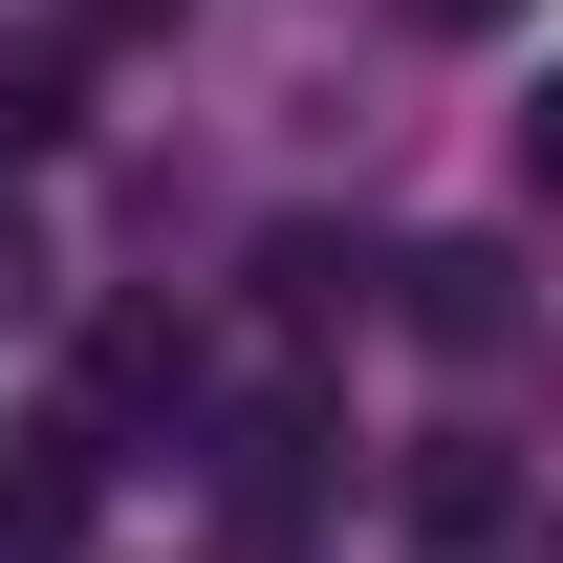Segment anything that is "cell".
<instances>
[{"label": "cell", "instance_id": "4", "mask_svg": "<svg viewBox=\"0 0 563 563\" xmlns=\"http://www.w3.org/2000/svg\"><path fill=\"white\" fill-rule=\"evenodd\" d=\"M131 412H196V325L174 303H109L87 325V433H131Z\"/></svg>", "mask_w": 563, "mask_h": 563}, {"label": "cell", "instance_id": "2", "mask_svg": "<svg viewBox=\"0 0 563 563\" xmlns=\"http://www.w3.org/2000/svg\"><path fill=\"white\" fill-rule=\"evenodd\" d=\"M87 498H109V433H87V412L0 433V563H66V542H87Z\"/></svg>", "mask_w": 563, "mask_h": 563}, {"label": "cell", "instance_id": "6", "mask_svg": "<svg viewBox=\"0 0 563 563\" xmlns=\"http://www.w3.org/2000/svg\"><path fill=\"white\" fill-rule=\"evenodd\" d=\"M412 22H433V44H498V22H520V0H412Z\"/></svg>", "mask_w": 563, "mask_h": 563}, {"label": "cell", "instance_id": "1", "mask_svg": "<svg viewBox=\"0 0 563 563\" xmlns=\"http://www.w3.org/2000/svg\"><path fill=\"white\" fill-rule=\"evenodd\" d=\"M390 498H412V563H542V542H563V498L520 477L498 433H412V477H390Z\"/></svg>", "mask_w": 563, "mask_h": 563}, {"label": "cell", "instance_id": "5", "mask_svg": "<svg viewBox=\"0 0 563 563\" xmlns=\"http://www.w3.org/2000/svg\"><path fill=\"white\" fill-rule=\"evenodd\" d=\"M520 196H542V217H563V66H542V87H520Z\"/></svg>", "mask_w": 563, "mask_h": 563}, {"label": "cell", "instance_id": "3", "mask_svg": "<svg viewBox=\"0 0 563 563\" xmlns=\"http://www.w3.org/2000/svg\"><path fill=\"white\" fill-rule=\"evenodd\" d=\"M390 282H412V347H455V368L520 347V261H498V239H433V261H390Z\"/></svg>", "mask_w": 563, "mask_h": 563}]
</instances>
